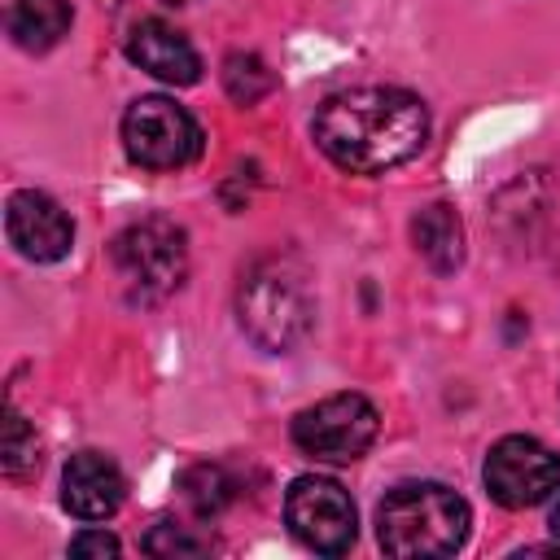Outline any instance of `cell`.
<instances>
[{"label":"cell","mask_w":560,"mask_h":560,"mask_svg":"<svg viewBox=\"0 0 560 560\" xmlns=\"http://www.w3.org/2000/svg\"><path fill=\"white\" fill-rule=\"evenodd\" d=\"M481 477H486V490L499 508H512V512L538 508L560 486V455L551 446H542L538 438L512 433V438H499L490 446Z\"/></svg>","instance_id":"cell-8"},{"label":"cell","mask_w":560,"mask_h":560,"mask_svg":"<svg viewBox=\"0 0 560 560\" xmlns=\"http://www.w3.org/2000/svg\"><path fill=\"white\" fill-rule=\"evenodd\" d=\"M166 4H192V0H166Z\"/></svg>","instance_id":"cell-20"},{"label":"cell","mask_w":560,"mask_h":560,"mask_svg":"<svg viewBox=\"0 0 560 560\" xmlns=\"http://www.w3.org/2000/svg\"><path fill=\"white\" fill-rule=\"evenodd\" d=\"M127 481L122 468L101 455V451H79L70 455L66 472H61V508L79 521H109L122 508Z\"/></svg>","instance_id":"cell-10"},{"label":"cell","mask_w":560,"mask_h":560,"mask_svg":"<svg viewBox=\"0 0 560 560\" xmlns=\"http://www.w3.org/2000/svg\"><path fill=\"white\" fill-rule=\"evenodd\" d=\"M236 319L254 346L271 354L293 350L315 324V293L306 267L293 254L254 258L236 289Z\"/></svg>","instance_id":"cell-2"},{"label":"cell","mask_w":560,"mask_h":560,"mask_svg":"<svg viewBox=\"0 0 560 560\" xmlns=\"http://www.w3.org/2000/svg\"><path fill=\"white\" fill-rule=\"evenodd\" d=\"M109 262L131 302H162L188 276V236L171 219H136L114 236Z\"/></svg>","instance_id":"cell-4"},{"label":"cell","mask_w":560,"mask_h":560,"mask_svg":"<svg viewBox=\"0 0 560 560\" xmlns=\"http://www.w3.org/2000/svg\"><path fill=\"white\" fill-rule=\"evenodd\" d=\"M74 9L70 0H13L9 9V35L26 52H48L70 31Z\"/></svg>","instance_id":"cell-13"},{"label":"cell","mask_w":560,"mask_h":560,"mask_svg":"<svg viewBox=\"0 0 560 560\" xmlns=\"http://www.w3.org/2000/svg\"><path fill=\"white\" fill-rule=\"evenodd\" d=\"M551 529H556V538H560V503H556V512H551Z\"/></svg>","instance_id":"cell-19"},{"label":"cell","mask_w":560,"mask_h":560,"mask_svg":"<svg viewBox=\"0 0 560 560\" xmlns=\"http://www.w3.org/2000/svg\"><path fill=\"white\" fill-rule=\"evenodd\" d=\"M0 468H4V477H13V481H22V477H31V472L39 468V442H35V429H31L13 407L4 411Z\"/></svg>","instance_id":"cell-16"},{"label":"cell","mask_w":560,"mask_h":560,"mask_svg":"<svg viewBox=\"0 0 560 560\" xmlns=\"http://www.w3.org/2000/svg\"><path fill=\"white\" fill-rule=\"evenodd\" d=\"M311 136L332 166L350 175H385L424 149L429 109L402 88H346L315 109Z\"/></svg>","instance_id":"cell-1"},{"label":"cell","mask_w":560,"mask_h":560,"mask_svg":"<svg viewBox=\"0 0 560 560\" xmlns=\"http://www.w3.org/2000/svg\"><path fill=\"white\" fill-rule=\"evenodd\" d=\"M381 416L363 394H328L315 407L298 411L293 446L324 464H354L376 442Z\"/></svg>","instance_id":"cell-6"},{"label":"cell","mask_w":560,"mask_h":560,"mask_svg":"<svg viewBox=\"0 0 560 560\" xmlns=\"http://www.w3.org/2000/svg\"><path fill=\"white\" fill-rule=\"evenodd\" d=\"M472 512L442 481H407L394 486L376 512V538L385 556L398 560H438L455 556L468 538Z\"/></svg>","instance_id":"cell-3"},{"label":"cell","mask_w":560,"mask_h":560,"mask_svg":"<svg viewBox=\"0 0 560 560\" xmlns=\"http://www.w3.org/2000/svg\"><path fill=\"white\" fill-rule=\"evenodd\" d=\"M127 57H131L144 74H153V79H162V83H171V88H188V83L201 79V57H197V48L188 44L184 31H175V26L162 22V18H140V22L127 31Z\"/></svg>","instance_id":"cell-11"},{"label":"cell","mask_w":560,"mask_h":560,"mask_svg":"<svg viewBox=\"0 0 560 560\" xmlns=\"http://www.w3.org/2000/svg\"><path fill=\"white\" fill-rule=\"evenodd\" d=\"M118 538L105 534V529H83L70 538V556H118Z\"/></svg>","instance_id":"cell-18"},{"label":"cell","mask_w":560,"mask_h":560,"mask_svg":"<svg viewBox=\"0 0 560 560\" xmlns=\"http://www.w3.org/2000/svg\"><path fill=\"white\" fill-rule=\"evenodd\" d=\"M210 547H214L210 534H197V525H179V521H158L144 534L149 556H206Z\"/></svg>","instance_id":"cell-17"},{"label":"cell","mask_w":560,"mask_h":560,"mask_svg":"<svg viewBox=\"0 0 560 560\" xmlns=\"http://www.w3.org/2000/svg\"><path fill=\"white\" fill-rule=\"evenodd\" d=\"M4 232H9V245L31 258V262H57L70 254L74 245V223L70 214L39 188H22L9 197L4 206Z\"/></svg>","instance_id":"cell-9"},{"label":"cell","mask_w":560,"mask_h":560,"mask_svg":"<svg viewBox=\"0 0 560 560\" xmlns=\"http://www.w3.org/2000/svg\"><path fill=\"white\" fill-rule=\"evenodd\" d=\"M223 88L236 105H254L276 88V74L267 70V61L258 52H228L223 61Z\"/></svg>","instance_id":"cell-15"},{"label":"cell","mask_w":560,"mask_h":560,"mask_svg":"<svg viewBox=\"0 0 560 560\" xmlns=\"http://www.w3.org/2000/svg\"><path fill=\"white\" fill-rule=\"evenodd\" d=\"M179 494H184V503H188V512L197 521H214L232 503L236 486H232L228 468H219V464H192V468L179 472Z\"/></svg>","instance_id":"cell-14"},{"label":"cell","mask_w":560,"mask_h":560,"mask_svg":"<svg viewBox=\"0 0 560 560\" xmlns=\"http://www.w3.org/2000/svg\"><path fill=\"white\" fill-rule=\"evenodd\" d=\"M122 149L144 171H184L201 158V127L171 96H136L122 114Z\"/></svg>","instance_id":"cell-5"},{"label":"cell","mask_w":560,"mask_h":560,"mask_svg":"<svg viewBox=\"0 0 560 560\" xmlns=\"http://www.w3.org/2000/svg\"><path fill=\"white\" fill-rule=\"evenodd\" d=\"M284 521H289V534L319 556L350 551V542L359 534L354 499L346 494L341 481L319 477V472H306L284 490Z\"/></svg>","instance_id":"cell-7"},{"label":"cell","mask_w":560,"mask_h":560,"mask_svg":"<svg viewBox=\"0 0 560 560\" xmlns=\"http://www.w3.org/2000/svg\"><path fill=\"white\" fill-rule=\"evenodd\" d=\"M411 245L433 271H455L464 262V223L446 201L424 206L411 219Z\"/></svg>","instance_id":"cell-12"}]
</instances>
